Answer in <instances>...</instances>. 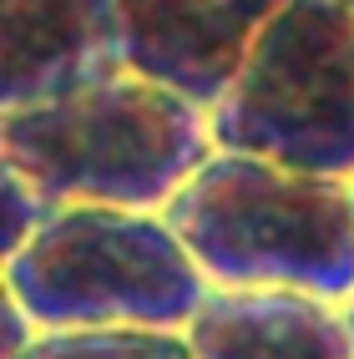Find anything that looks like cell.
<instances>
[{"instance_id": "1", "label": "cell", "mask_w": 354, "mask_h": 359, "mask_svg": "<svg viewBox=\"0 0 354 359\" xmlns=\"http://www.w3.org/2000/svg\"><path fill=\"white\" fill-rule=\"evenodd\" d=\"M0 152L51 208L168 212L218 147L203 107L122 66L71 97L6 111Z\"/></svg>"}, {"instance_id": "2", "label": "cell", "mask_w": 354, "mask_h": 359, "mask_svg": "<svg viewBox=\"0 0 354 359\" xmlns=\"http://www.w3.org/2000/svg\"><path fill=\"white\" fill-rule=\"evenodd\" d=\"M162 218L207 289L354 299V182L294 172L248 152H212Z\"/></svg>"}, {"instance_id": "10", "label": "cell", "mask_w": 354, "mask_h": 359, "mask_svg": "<svg viewBox=\"0 0 354 359\" xmlns=\"http://www.w3.org/2000/svg\"><path fill=\"white\" fill-rule=\"evenodd\" d=\"M36 339H41L36 319H31L11 294H0V359H20Z\"/></svg>"}, {"instance_id": "4", "label": "cell", "mask_w": 354, "mask_h": 359, "mask_svg": "<svg viewBox=\"0 0 354 359\" xmlns=\"http://www.w3.org/2000/svg\"><path fill=\"white\" fill-rule=\"evenodd\" d=\"M218 152L354 182V11L283 0L243 71L207 111Z\"/></svg>"}, {"instance_id": "11", "label": "cell", "mask_w": 354, "mask_h": 359, "mask_svg": "<svg viewBox=\"0 0 354 359\" xmlns=\"http://www.w3.org/2000/svg\"><path fill=\"white\" fill-rule=\"evenodd\" d=\"M344 319H349V329H354V299H349V304H344Z\"/></svg>"}, {"instance_id": "3", "label": "cell", "mask_w": 354, "mask_h": 359, "mask_svg": "<svg viewBox=\"0 0 354 359\" xmlns=\"http://www.w3.org/2000/svg\"><path fill=\"white\" fill-rule=\"evenodd\" d=\"M6 294L36 319L41 334H182L207 294V278L162 212L71 203L56 208L15 258H6Z\"/></svg>"}, {"instance_id": "7", "label": "cell", "mask_w": 354, "mask_h": 359, "mask_svg": "<svg viewBox=\"0 0 354 359\" xmlns=\"http://www.w3.org/2000/svg\"><path fill=\"white\" fill-rule=\"evenodd\" d=\"M182 334L193 359H354L344 304L283 289H207Z\"/></svg>"}, {"instance_id": "8", "label": "cell", "mask_w": 354, "mask_h": 359, "mask_svg": "<svg viewBox=\"0 0 354 359\" xmlns=\"http://www.w3.org/2000/svg\"><path fill=\"white\" fill-rule=\"evenodd\" d=\"M20 359H193L187 334L168 329H61L41 339Z\"/></svg>"}, {"instance_id": "12", "label": "cell", "mask_w": 354, "mask_h": 359, "mask_svg": "<svg viewBox=\"0 0 354 359\" xmlns=\"http://www.w3.org/2000/svg\"><path fill=\"white\" fill-rule=\"evenodd\" d=\"M339 6H349V11H354V0H339Z\"/></svg>"}, {"instance_id": "6", "label": "cell", "mask_w": 354, "mask_h": 359, "mask_svg": "<svg viewBox=\"0 0 354 359\" xmlns=\"http://www.w3.org/2000/svg\"><path fill=\"white\" fill-rule=\"evenodd\" d=\"M127 66L122 0H0V107L26 111Z\"/></svg>"}, {"instance_id": "9", "label": "cell", "mask_w": 354, "mask_h": 359, "mask_svg": "<svg viewBox=\"0 0 354 359\" xmlns=\"http://www.w3.org/2000/svg\"><path fill=\"white\" fill-rule=\"evenodd\" d=\"M51 212H56V208L46 203L36 187L15 172V167H6V182H0V253L15 258V253L41 233V223L51 218Z\"/></svg>"}, {"instance_id": "5", "label": "cell", "mask_w": 354, "mask_h": 359, "mask_svg": "<svg viewBox=\"0 0 354 359\" xmlns=\"http://www.w3.org/2000/svg\"><path fill=\"white\" fill-rule=\"evenodd\" d=\"M283 0H122L127 66L212 111Z\"/></svg>"}]
</instances>
